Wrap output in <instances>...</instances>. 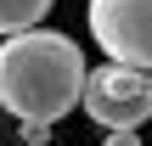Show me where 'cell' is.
Returning a JSON list of instances; mask_svg holds the SVG:
<instances>
[{
	"label": "cell",
	"mask_w": 152,
	"mask_h": 146,
	"mask_svg": "<svg viewBox=\"0 0 152 146\" xmlns=\"http://www.w3.org/2000/svg\"><path fill=\"white\" fill-rule=\"evenodd\" d=\"M85 51L56 28H28L0 39V107L17 124H56L79 107L85 90Z\"/></svg>",
	"instance_id": "6da1fadb"
},
{
	"label": "cell",
	"mask_w": 152,
	"mask_h": 146,
	"mask_svg": "<svg viewBox=\"0 0 152 146\" xmlns=\"http://www.w3.org/2000/svg\"><path fill=\"white\" fill-rule=\"evenodd\" d=\"M79 107H85L102 129H141L152 118V73H135V68L107 62V68L85 73Z\"/></svg>",
	"instance_id": "7a4b0ae2"
},
{
	"label": "cell",
	"mask_w": 152,
	"mask_h": 146,
	"mask_svg": "<svg viewBox=\"0 0 152 146\" xmlns=\"http://www.w3.org/2000/svg\"><path fill=\"white\" fill-rule=\"evenodd\" d=\"M90 39L107 62L152 73V0H90Z\"/></svg>",
	"instance_id": "3957f363"
},
{
	"label": "cell",
	"mask_w": 152,
	"mask_h": 146,
	"mask_svg": "<svg viewBox=\"0 0 152 146\" xmlns=\"http://www.w3.org/2000/svg\"><path fill=\"white\" fill-rule=\"evenodd\" d=\"M51 6H56V0H0V39L39 28V17H45Z\"/></svg>",
	"instance_id": "277c9868"
},
{
	"label": "cell",
	"mask_w": 152,
	"mask_h": 146,
	"mask_svg": "<svg viewBox=\"0 0 152 146\" xmlns=\"http://www.w3.org/2000/svg\"><path fill=\"white\" fill-rule=\"evenodd\" d=\"M17 129H23L28 146H45V141H51V124H17Z\"/></svg>",
	"instance_id": "5b68a950"
},
{
	"label": "cell",
	"mask_w": 152,
	"mask_h": 146,
	"mask_svg": "<svg viewBox=\"0 0 152 146\" xmlns=\"http://www.w3.org/2000/svg\"><path fill=\"white\" fill-rule=\"evenodd\" d=\"M102 146H141V135H135V129H107Z\"/></svg>",
	"instance_id": "8992f818"
}]
</instances>
